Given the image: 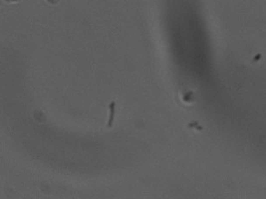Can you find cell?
Returning <instances> with one entry per match:
<instances>
[{
	"label": "cell",
	"mask_w": 266,
	"mask_h": 199,
	"mask_svg": "<svg viewBox=\"0 0 266 199\" xmlns=\"http://www.w3.org/2000/svg\"><path fill=\"white\" fill-rule=\"evenodd\" d=\"M110 118H109V123H108V127H111L113 125V120H114V115H115V102H113L110 105Z\"/></svg>",
	"instance_id": "6da1fadb"
}]
</instances>
